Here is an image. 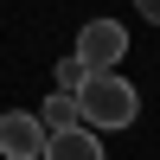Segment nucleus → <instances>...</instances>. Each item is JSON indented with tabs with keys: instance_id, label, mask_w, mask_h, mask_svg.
<instances>
[{
	"instance_id": "f257e3e1",
	"label": "nucleus",
	"mask_w": 160,
	"mask_h": 160,
	"mask_svg": "<svg viewBox=\"0 0 160 160\" xmlns=\"http://www.w3.org/2000/svg\"><path fill=\"white\" fill-rule=\"evenodd\" d=\"M77 96V115H83V128H135V115H141V96H135V83L128 77H115V71H83V83L71 90Z\"/></svg>"
},
{
	"instance_id": "f03ea898",
	"label": "nucleus",
	"mask_w": 160,
	"mask_h": 160,
	"mask_svg": "<svg viewBox=\"0 0 160 160\" xmlns=\"http://www.w3.org/2000/svg\"><path fill=\"white\" fill-rule=\"evenodd\" d=\"M83 71H115V64L128 58V26L122 19H90L77 26V51H71Z\"/></svg>"
},
{
	"instance_id": "7ed1b4c3",
	"label": "nucleus",
	"mask_w": 160,
	"mask_h": 160,
	"mask_svg": "<svg viewBox=\"0 0 160 160\" xmlns=\"http://www.w3.org/2000/svg\"><path fill=\"white\" fill-rule=\"evenodd\" d=\"M45 135L51 128L38 122V109H7L0 115V154L7 160H38L45 154Z\"/></svg>"
},
{
	"instance_id": "20e7f679",
	"label": "nucleus",
	"mask_w": 160,
	"mask_h": 160,
	"mask_svg": "<svg viewBox=\"0 0 160 160\" xmlns=\"http://www.w3.org/2000/svg\"><path fill=\"white\" fill-rule=\"evenodd\" d=\"M38 160H102V135L83 128V122H77V128H51Z\"/></svg>"
},
{
	"instance_id": "39448f33",
	"label": "nucleus",
	"mask_w": 160,
	"mask_h": 160,
	"mask_svg": "<svg viewBox=\"0 0 160 160\" xmlns=\"http://www.w3.org/2000/svg\"><path fill=\"white\" fill-rule=\"evenodd\" d=\"M38 122H45V128H77V122H83V115H77V96H71V90H51V96L38 102Z\"/></svg>"
},
{
	"instance_id": "423d86ee",
	"label": "nucleus",
	"mask_w": 160,
	"mask_h": 160,
	"mask_svg": "<svg viewBox=\"0 0 160 160\" xmlns=\"http://www.w3.org/2000/svg\"><path fill=\"white\" fill-rule=\"evenodd\" d=\"M77 83H83V64L64 58V64H58V90H77Z\"/></svg>"
},
{
	"instance_id": "0eeeda50",
	"label": "nucleus",
	"mask_w": 160,
	"mask_h": 160,
	"mask_svg": "<svg viewBox=\"0 0 160 160\" xmlns=\"http://www.w3.org/2000/svg\"><path fill=\"white\" fill-rule=\"evenodd\" d=\"M135 13H141L148 26H160V0H135Z\"/></svg>"
}]
</instances>
